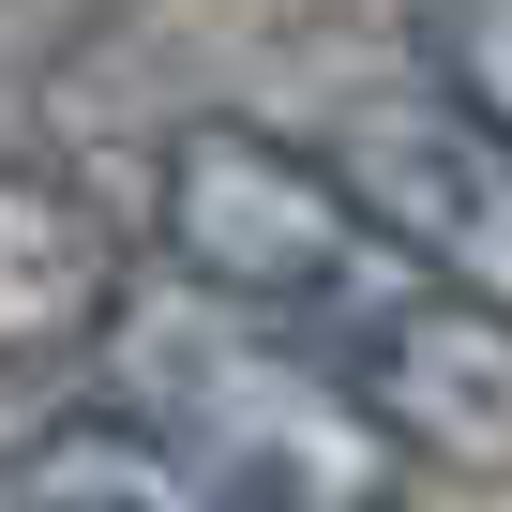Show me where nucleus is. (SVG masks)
Masks as SVG:
<instances>
[{"instance_id": "1", "label": "nucleus", "mask_w": 512, "mask_h": 512, "mask_svg": "<svg viewBox=\"0 0 512 512\" xmlns=\"http://www.w3.org/2000/svg\"><path fill=\"white\" fill-rule=\"evenodd\" d=\"M106 407L181 452L226 512H392L407 497V452L287 347V332H256L241 302L151 272L106 302Z\"/></svg>"}, {"instance_id": "2", "label": "nucleus", "mask_w": 512, "mask_h": 512, "mask_svg": "<svg viewBox=\"0 0 512 512\" xmlns=\"http://www.w3.org/2000/svg\"><path fill=\"white\" fill-rule=\"evenodd\" d=\"M317 166H332V196L407 256L422 287L512 317V151H497V136H467L437 91H377V106L332 121Z\"/></svg>"}, {"instance_id": "3", "label": "nucleus", "mask_w": 512, "mask_h": 512, "mask_svg": "<svg viewBox=\"0 0 512 512\" xmlns=\"http://www.w3.org/2000/svg\"><path fill=\"white\" fill-rule=\"evenodd\" d=\"M121 302V241L106 211L31 166V151H0V362H76Z\"/></svg>"}, {"instance_id": "4", "label": "nucleus", "mask_w": 512, "mask_h": 512, "mask_svg": "<svg viewBox=\"0 0 512 512\" xmlns=\"http://www.w3.org/2000/svg\"><path fill=\"white\" fill-rule=\"evenodd\" d=\"M0 512H226L181 452H151L121 407H61L16 467H0Z\"/></svg>"}, {"instance_id": "5", "label": "nucleus", "mask_w": 512, "mask_h": 512, "mask_svg": "<svg viewBox=\"0 0 512 512\" xmlns=\"http://www.w3.org/2000/svg\"><path fill=\"white\" fill-rule=\"evenodd\" d=\"M407 46H422V91L512 151V0H407Z\"/></svg>"}]
</instances>
